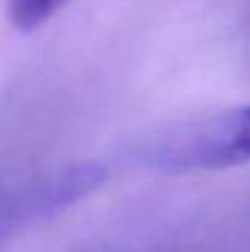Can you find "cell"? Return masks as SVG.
I'll return each mask as SVG.
<instances>
[{"label":"cell","instance_id":"1","mask_svg":"<svg viewBox=\"0 0 250 252\" xmlns=\"http://www.w3.org/2000/svg\"><path fill=\"white\" fill-rule=\"evenodd\" d=\"M128 157L162 173L250 164V104L153 130L128 146Z\"/></svg>","mask_w":250,"mask_h":252},{"label":"cell","instance_id":"2","mask_svg":"<svg viewBox=\"0 0 250 252\" xmlns=\"http://www.w3.org/2000/svg\"><path fill=\"white\" fill-rule=\"evenodd\" d=\"M69 0H7V16L18 31H35L49 22Z\"/></svg>","mask_w":250,"mask_h":252}]
</instances>
